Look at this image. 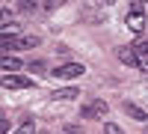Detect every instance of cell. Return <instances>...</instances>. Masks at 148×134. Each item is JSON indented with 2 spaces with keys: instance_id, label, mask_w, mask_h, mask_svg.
I'll use <instances>...</instances> for the list:
<instances>
[{
  "instance_id": "obj_1",
  "label": "cell",
  "mask_w": 148,
  "mask_h": 134,
  "mask_svg": "<svg viewBox=\"0 0 148 134\" xmlns=\"http://www.w3.org/2000/svg\"><path fill=\"white\" fill-rule=\"evenodd\" d=\"M127 30L133 33V36H142V30H145V6L142 3H130V12H127Z\"/></svg>"
},
{
  "instance_id": "obj_2",
  "label": "cell",
  "mask_w": 148,
  "mask_h": 134,
  "mask_svg": "<svg viewBox=\"0 0 148 134\" xmlns=\"http://www.w3.org/2000/svg\"><path fill=\"white\" fill-rule=\"evenodd\" d=\"M107 113H110V104H107L104 99H92V101L80 110V116H83V119H104Z\"/></svg>"
},
{
  "instance_id": "obj_3",
  "label": "cell",
  "mask_w": 148,
  "mask_h": 134,
  "mask_svg": "<svg viewBox=\"0 0 148 134\" xmlns=\"http://www.w3.org/2000/svg\"><path fill=\"white\" fill-rule=\"evenodd\" d=\"M0 87H3V90H30L33 81L24 78V75H3V78H0Z\"/></svg>"
},
{
  "instance_id": "obj_4",
  "label": "cell",
  "mask_w": 148,
  "mask_h": 134,
  "mask_svg": "<svg viewBox=\"0 0 148 134\" xmlns=\"http://www.w3.org/2000/svg\"><path fill=\"white\" fill-rule=\"evenodd\" d=\"M83 72H86V66H83V63H65V66L53 69V78H62V81H71V78H80Z\"/></svg>"
},
{
  "instance_id": "obj_5",
  "label": "cell",
  "mask_w": 148,
  "mask_h": 134,
  "mask_svg": "<svg viewBox=\"0 0 148 134\" xmlns=\"http://www.w3.org/2000/svg\"><path fill=\"white\" fill-rule=\"evenodd\" d=\"M0 69L6 75H18V69H24V63L18 57H12V54H0Z\"/></svg>"
},
{
  "instance_id": "obj_6",
  "label": "cell",
  "mask_w": 148,
  "mask_h": 134,
  "mask_svg": "<svg viewBox=\"0 0 148 134\" xmlns=\"http://www.w3.org/2000/svg\"><path fill=\"white\" fill-rule=\"evenodd\" d=\"M15 39H18V36L15 33H0V54H12V51H18V48H15Z\"/></svg>"
},
{
  "instance_id": "obj_7",
  "label": "cell",
  "mask_w": 148,
  "mask_h": 134,
  "mask_svg": "<svg viewBox=\"0 0 148 134\" xmlns=\"http://www.w3.org/2000/svg\"><path fill=\"white\" fill-rule=\"evenodd\" d=\"M121 107H125V113H127L130 119H136V122H145V119H148V113L142 110L139 104H133V101H125V104H121Z\"/></svg>"
},
{
  "instance_id": "obj_8",
  "label": "cell",
  "mask_w": 148,
  "mask_h": 134,
  "mask_svg": "<svg viewBox=\"0 0 148 134\" xmlns=\"http://www.w3.org/2000/svg\"><path fill=\"white\" fill-rule=\"evenodd\" d=\"M80 95V90L77 87H62V90H53V99L56 101H74Z\"/></svg>"
},
{
  "instance_id": "obj_9",
  "label": "cell",
  "mask_w": 148,
  "mask_h": 134,
  "mask_svg": "<svg viewBox=\"0 0 148 134\" xmlns=\"http://www.w3.org/2000/svg\"><path fill=\"white\" fill-rule=\"evenodd\" d=\"M119 60L125 66H133L136 69V51H133V48H119Z\"/></svg>"
},
{
  "instance_id": "obj_10",
  "label": "cell",
  "mask_w": 148,
  "mask_h": 134,
  "mask_svg": "<svg viewBox=\"0 0 148 134\" xmlns=\"http://www.w3.org/2000/svg\"><path fill=\"white\" fill-rule=\"evenodd\" d=\"M36 45H39V36H18L15 39V48H27L30 51V48H36Z\"/></svg>"
},
{
  "instance_id": "obj_11",
  "label": "cell",
  "mask_w": 148,
  "mask_h": 134,
  "mask_svg": "<svg viewBox=\"0 0 148 134\" xmlns=\"http://www.w3.org/2000/svg\"><path fill=\"white\" fill-rule=\"evenodd\" d=\"M33 131H36V125H33V119L27 116V119H24V122L18 125V131H15V134H33Z\"/></svg>"
},
{
  "instance_id": "obj_12",
  "label": "cell",
  "mask_w": 148,
  "mask_h": 134,
  "mask_svg": "<svg viewBox=\"0 0 148 134\" xmlns=\"http://www.w3.org/2000/svg\"><path fill=\"white\" fill-rule=\"evenodd\" d=\"M9 128H12V119L6 116V110H0V134H6Z\"/></svg>"
},
{
  "instance_id": "obj_13",
  "label": "cell",
  "mask_w": 148,
  "mask_h": 134,
  "mask_svg": "<svg viewBox=\"0 0 148 134\" xmlns=\"http://www.w3.org/2000/svg\"><path fill=\"white\" fill-rule=\"evenodd\" d=\"M27 69H30V72H33V75H45V72H47V66H45V63H42V60H39V63H30V66H27Z\"/></svg>"
},
{
  "instance_id": "obj_14",
  "label": "cell",
  "mask_w": 148,
  "mask_h": 134,
  "mask_svg": "<svg viewBox=\"0 0 148 134\" xmlns=\"http://www.w3.org/2000/svg\"><path fill=\"white\" fill-rule=\"evenodd\" d=\"M136 69H142L148 75V54H136Z\"/></svg>"
},
{
  "instance_id": "obj_15",
  "label": "cell",
  "mask_w": 148,
  "mask_h": 134,
  "mask_svg": "<svg viewBox=\"0 0 148 134\" xmlns=\"http://www.w3.org/2000/svg\"><path fill=\"white\" fill-rule=\"evenodd\" d=\"M0 24H3V27H6V24H9V27L15 24V21H12V9H3V12H0Z\"/></svg>"
},
{
  "instance_id": "obj_16",
  "label": "cell",
  "mask_w": 148,
  "mask_h": 134,
  "mask_svg": "<svg viewBox=\"0 0 148 134\" xmlns=\"http://www.w3.org/2000/svg\"><path fill=\"white\" fill-rule=\"evenodd\" d=\"M104 134H125V131H121L116 122H107V125H104Z\"/></svg>"
},
{
  "instance_id": "obj_17",
  "label": "cell",
  "mask_w": 148,
  "mask_h": 134,
  "mask_svg": "<svg viewBox=\"0 0 148 134\" xmlns=\"http://www.w3.org/2000/svg\"><path fill=\"white\" fill-rule=\"evenodd\" d=\"M145 134H148V125H145Z\"/></svg>"
}]
</instances>
